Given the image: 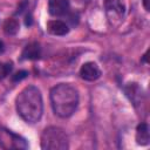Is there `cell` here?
<instances>
[{
  "label": "cell",
  "mask_w": 150,
  "mask_h": 150,
  "mask_svg": "<svg viewBox=\"0 0 150 150\" xmlns=\"http://www.w3.org/2000/svg\"><path fill=\"white\" fill-rule=\"evenodd\" d=\"M15 107L19 116L27 123H36L43 112V102L40 90L34 86L23 88L16 96Z\"/></svg>",
  "instance_id": "cell-1"
},
{
  "label": "cell",
  "mask_w": 150,
  "mask_h": 150,
  "mask_svg": "<svg viewBox=\"0 0 150 150\" xmlns=\"http://www.w3.org/2000/svg\"><path fill=\"white\" fill-rule=\"evenodd\" d=\"M50 103L57 116L62 118L69 117L77 108L79 93L73 86L68 83H60L50 90Z\"/></svg>",
  "instance_id": "cell-2"
},
{
  "label": "cell",
  "mask_w": 150,
  "mask_h": 150,
  "mask_svg": "<svg viewBox=\"0 0 150 150\" xmlns=\"http://www.w3.org/2000/svg\"><path fill=\"white\" fill-rule=\"evenodd\" d=\"M68 136L57 127H48L41 135V148L43 150H67Z\"/></svg>",
  "instance_id": "cell-3"
},
{
  "label": "cell",
  "mask_w": 150,
  "mask_h": 150,
  "mask_svg": "<svg viewBox=\"0 0 150 150\" xmlns=\"http://www.w3.org/2000/svg\"><path fill=\"white\" fill-rule=\"evenodd\" d=\"M0 146L5 149H27V142L9 130H0Z\"/></svg>",
  "instance_id": "cell-4"
},
{
  "label": "cell",
  "mask_w": 150,
  "mask_h": 150,
  "mask_svg": "<svg viewBox=\"0 0 150 150\" xmlns=\"http://www.w3.org/2000/svg\"><path fill=\"white\" fill-rule=\"evenodd\" d=\"M69 0H49L48 11L53 16H63L69 13Z\"/></svg>",
  "instance_id": "cell-5"
},
{
  "label": "cell",
  "mask_w": 150,
  "mask_h": 150,
  "mask_svg": "<svg viewBox=\"0 0 150 150\" xmlns=\"http://www.w3.org/2000/svg\"><path fill=\"white\" fill-rule=\"evenodd\" d=\"M80 75L86 81H95L101 76V70L96 63L86 62L80 69Z\"/></svg>",
  "instance_id": "cell-6"
},
{
  "label": "cell",
  "mask_w": 150,
  "mask_h": 150,
  "mask_svg": "<svg viewBox=\"0 0 150 150\" xmlns=\"http://www.w3.org/2000/svg\"><path fill=\"white\" fill-rule=\"evenodd\" d=\"M47 30L52 35L62 36L69 32L68 25L62 20H50L47 22Z\"/></svg>",
  "instance_id": "cell-7"
},
{
  "label": "cell",
  "mask_w": 150,
  "mask_h": 150,
  "mask_svg": "<svg viewBox=\"0 0 150 150\" xmlns=\"http://www.w3.org/2000/svg\"><path fill=\"white\" fill-rule=\"evenodd\" d=\"M41 55V47L38 42H30L28 43L22 53H21V59L22 60H38Z\"/></svg>",
  "instance_id": "cell-8"
},
{
  "label": "cell",
  "mask_w": 150,
  "mask_h": 150,
  "mask_svg": "<svg viewBox=\"0 0 150 150\" xmlns=\"http://www.w3.org/2000/svg\"><path fill=\"white\" fill-rule=\"evenodd\" d=\"M150 141L149 127L146 123H141L137 125L136 129V142L139 145H148Z\"/></svg>",
  "instance_id": "cell-9"
},
{
  "label": "cell",
  "mask_w": 150,
  "mask_h": 150,
  "mask_svg": "<svg viewBox=\"0 0 150 150\" xmlns=\"http://www.w3.org/2000/svg\"><path fill=\"white\" fill-rule=\"evenodd\" d=\"M104 6L108 13H112L118 16L124 13V5L121 0H104Z\"/></svg>",
  "instance_id": "cell-10"
},
{
  "label": "cell",
  "mask_w": 150,
  "mask_h": 150,
  "mask_svg": "<svg viewBox=\"0 0 150 150\" xmlns=\"http://www.w3.org/2000/svg\"><path fill=\"white\" fill-rule=\"evenodd\" d=\"M124 90H125L127 96L130 98V101L134 104H137L141 102V89L137 86V83H129L124 88Z\"/></svg>",
  "instance_id": "cell-11"
},
{
  "label": "cell",
  "mask_w": 150,
  "mask_h": 150,
  "mask_svg": "<svg viewBox=\"0 0 150 150\" xmlns=\"http://www.w3.org/2000/svg\"><path fill=\"white\" fill-rule=\"evenodd\" d=\"M2 28H4V32L6 34H8V35H15L19 32V28H20L19 21L16 19H14V18H8L4 22Z\"/></svg>",
  "instance_id": "cell-12"
},
{
  "label": "cell",
  "mask_w": 150,
  "mask_h": 150,
  "mask_svg": "<svg viewBox=\"0 0 150 150\" xmlns=\"http://www.w3.org/2000/svg\"><path fill=\"white\" fill-rule=\"evenodd\" d=\"M12 70L11 63H0V79L6 77Z\"/></svg>",
  "instance_id": "cell-13"
},
{
  "label": "cell",
  "mask_w": 150,
  "mask_h": 150,
  "mask_svg": "<svg viewBox=\"0 0 150 150\" xmlns=\"http://www.w3.org/2000/svg\"><path fill=\"white\" fill-rule=\"evenodd\" d=\"M27 75H28V71H26V70H20V71H18L15 75H13L12 80H13L14 82H19V81H21V80L26 79V77H27Z\"/></svg>",
  "instance_id": "cell-14"
},
{
  "label": "cell",
  "mask_w": 150,
  "mask_h": 150,
  "mask_svg": "<svg viewBox=\"0 0 150 150\" xmlns=\"http://www.w3.org/2000/svg\"><path fill=\"white\" fill-rule=\"evenodd\" d=\"M25 23H26V26H32V23H33V19H32V15H30V14H27V15H26Z\"/></svg>",
  "instance_id": "cell-15"
},
{
  "label": "cell",
  "mask_w": 150,
  "mask_h": 150,
  "mask_svg": "<svg viewBox=\"0 0 150 150\" xmlns=\"http://www.w3.org/2000/svg\"><path fill=\"white\" fill-rule=\"evenodd\" d=\"M143 6H144L145 11L149 12L150 11V0H143Z\"/></svg>",
  "instance_id": "cell-16"
},
{
  "label": "cell",
  "mask_w": 150,
  "mask_h": 150,
  "mask_svg": "<svg viewBox=\"0 0 150 150\" xmlns=\"http://www.w3.org/2000/svg\"><path fill=\"white\" fill-rule=\"evenodd\" d=\"M4 50H5V46H4V42L0 40V54H1Z\"/></svg>",
  "instance_id": "cell-17"
}]
</instances>
